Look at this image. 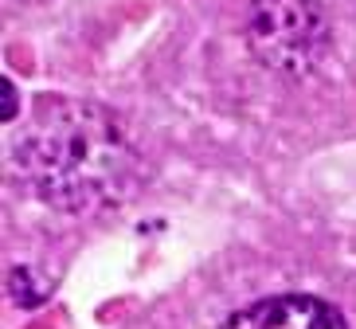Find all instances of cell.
I'll list each match as a JSON object with an SVG mask.
<instances>
[{"label":"cell","instance_id":"2","mask_svg":"<svg viewBox=\"0 0 356 329\" xmlns=\"http://www.w3.org/2000/svg\"><path fill=\"white\" fill-rule=\"evenodd\" d=\"M243 40L259 67L286 79H305L325 63L333 28L321 0H251Z\"/></svg>","mask_w":356,"mask_h":329},{"label":"cell","instance_id":"1","mask_svg":"<svg viewBox=\"0 0 356 329\" xmlns=\"http://www.w3.org/2000/svg\"><path fill=\"white\" fill-rule=\"evenodd\" d=\"M20 188L63 216H98L137 192L145 165L126 122L102 102L40 95L8 149Z\"/></svg>","mask_w":356,"mask_h":329},{"label":"cell","instance_id":"3","mask_svg":"<svg viewBox=\"0 0 356 329\" xmlns=\"http://www.w3.org/2000/svg\"><path fill=\"white\" fill-rule=\"evenodd\" d=\"M220 329H348V321L317 294H274L243 306Z\"/></svg>","mask_w":356,"mask_h":329},{"label":"cell","instance_id":"5","mask_svg":"<svg viewBox=\"0 0 356 329\" xmlns=\"http://www.w3.org/2000/svg\"><path fill=\"white\" fill-rule=\"evenodd\" d=\"M4 122H16V86L8 83V79H4Z\"/></svg>","mask_w":356,"mask_h":329},{"label":"cell","instance_id":"4","mask_svg":"<svg viewBox=\"0 0 356 329\" xmlns=\"http://www.w3.org/2000/svg\"><path fill=\"white\" fill-rule=\"evenodd\" d=\"M8 290H12V298H16V306H24V310L40 306L43 298H47V282H43V278L35 282V271H32V266H12Z\"/></svg>","mask_w":356,"mask_h":329}]
</instances>
